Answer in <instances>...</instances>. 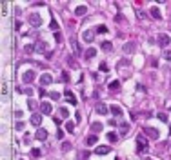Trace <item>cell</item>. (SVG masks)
<instances>
[{
    "instance_id": "cell-1",
    "label": "cell",
    "mask_w": 171,
    "mask_h": 160,
    "mask_svg": "<svg viewBox=\"0 0 171 160\" xmlns=\"http://www.w3.org/2000/svg\"><path fill=\"white\" fill-rule=\"evenodd\" d=\"M157 42H158V46H160V47H168L169 44H171V38H169V35H168V33H160L158 37H157Z\"/></svg>"
},
{
    "instance_id": "cell-2",
    "label": "cell",
    "mask_w": 171,
    "mask_h": 160,
    "mask_svg": "<svg viewBox=\"0 0 171 160\" xmlns=\"http://www.w3.org/2000/svg\"><path fill=\"white\" fill-rule=\"evenodd\" d=\"M27 22L31 24L33 27H38L40 24H42V17H40L38 13H31V15H29V17H27Z\"/></svg>"
},
{
    "instance_id": "cell-3",
    "label": "cell",
    "mask_w": 171,
    "mask_h": 160,
    "mask_svg": "<svg viewBox=\"0 0 171 160\" xmlns=\"http://www.w3.org/2000/svg\"><path fill=\"white\" fill-rule=\"evenodd\" d=\"M64 95H66L67 102L71 104V106H77V104H78V100H77V97H75V93L71 91V89H66V91H64Z\"/></svg>"
},
{
    "instance_id": "cell-4",
    "label": "cell",
    "mask_w": 171,
    "mask_h": 160,
    "mask_svg": "<svg viewBox=\"0 0 171 160\" xmlns=\"http://www.w3.org/2000/svg\"><path fill=\"white\" fill-rule=\"evenodd\" d=\"M35 80V71H24L22 73V82L24 84H31Z\"/></svg>"
},
{
    "instance_id": "cell-5",
    "label": "cell",
    "mask_w": 171,
    "mask_h": 160,
    "mask_svg": "<svg viewBox=\"0 0 171 160\" xmlns=\"http://www.w3.org/2000/svg\"><path fill=\"white\" fill-rule=\"evenodd\" d=\"M93 38H95V31H93V29H85V31L82 33V40H84V42H93Z\"/></svg>"
},
{
    "instance_id": "cell-6",
    "label": "cell",
    "mask_w": 171,
    "mask_h": 160,
    "mask_svg": "<svg viewBox=\"0 0 171 160\" xmlns=\"http://www.w3.org/2000/svg\"><path fill=\"white\" fill-rule=\"evenodd\" d=\"M144 133L148 135L149 138H158V137H160L158 129H155V127H144Z\"/></svg>"
},
{
    "instance_id": "cell-7",
    "label": "cell",
    "mask_w": 171,
    "mask_h": 160,
    "mask_svg": "<svg viewBox=\"0 0 171 160\" xmlns=\"http://www.w3.org/2000/svg\"><path fill=\"white\" fill-rule=\"evenodd\" d=\"M51 82H53V77L49 73H44L42 77H40V86H49Z\"/></svg>"
},
{
    "instance_id": "cell-8",
    "label": "cell",
    "mask_w": 171,
    "mask_h": 160,
    "mask_svg": "<svg viewBox=\"0 0 171 160\" xmlns=\"http://www.w3.org/2000/svg\"><path fill=\"white\" fill-rule=\"evenodd\" d=\"M109 111H111V115H115L117 118H120V117L124 115L122 107H120V106H115V104H113V106H109Z\"/></svg>"
},
{
    "instance_id": "cell-9",
    "label": "cell",
    "mask_w": 171,
    "mask_h": 160,
    "mask_svg": "<svg viewBox=\"0 0 171 160\" xmlns=\"http://www.w3.org/2000/svg\"><path fill=\"white\" fill-rule=\"evenodd\" d=\"M137 142H138V151H148V142H146V138L142 135H138Z\"/></svg>"
},
{
    "instance_id": "cell-10",
    "label": "cell",
    "mask_w": 171,
    "mask_h": 160,
    "mask_svg": "<svg viewBox=\"0 0 171 160\" xmlns=\"http://www.w3.org/2000/svg\"><path fill=\"white\" fill-rule=\"evenodd\" d=\"M135 47H137V44H135V42H126L122 49H124V53H126V55H129V53H133V51H135Z\"/></svg>"
},
{
    "instance_id": "cell-11",
    "label": "cell",
    "mask_w": 171,
    "mask_h": 160,
    "mask_svg": "<svg viewBox=\"0 0 171 160\" xmlns=\"http://www.w3.org/2000/svg\"><path fill=\"white\" fill-rule=\"evenodd\" d=\"M35 138H37V140H46V138H47V131H46L44 127L37 129V133H35Z\"/></svg>"
},
{
    "instance_id": "cell-12",
    "label": "cell",
    "mask_w": 171,
    "mask_h": 160,
    "mask_svg": "<svg viewBox=\"0 0 171 160\" xmlns=\"http://www.w3.org/2000/svg\"><path fill=\"white\" fill-rule=\"evenodd\" d=\"M40 109H42L44 115H51V111H53V107H51L49 102H42V104H40Z\"/></svg>"
},
{
    "instance_id": "cell-13",
    "label": "cell",
    "mask_w": 171,
    "mask_h": 160,
    "mask_svg": "<svg viewBox=\"0 0 171 160\" xmlns=\"http://www.w3.org/2000/svg\"><path fill=\"white\" fill-rule=\"evenodd\" d=\"M97 142H98V137H97V135H89V137L85 138V146H89V147L95 146Z\"/></svg>"
},
{
    "instance_id": "cell-14",
    "label": "cell",
    "mask_w": 171,
    "mask_h": 160,
    "mask_svg": "<svg viewBox=\"0 0 171 160\" xmlns=\"http://www.w3.org/2000/svg\"><path fill=\"white\" fill-rule=\"evenodd\" d=\"M109 151H111V147H109V146H98L97 149H95V153H97V155H108Z\"/></svg>"
},
{
    "instance_id": "cell-15",
    "label": "cell",
    "mask_w": 171,
    "mask_h": 160,
    "mask_svg": "<svg viewBox=\"0 0 171 160\" xmlns=\"http://www.w3.org/2000/svg\"><path fill=\"white\" fill-rule=\"evenodd\" d=\"M35 47H37V51H38V53H44V51L47 49V44L44 42V40H38V42H37V46H35Z\"/></svg>"
},
{
    "instance_id": "cell-16",
    "label": "cell",
    "mask_w": 171,
    "mask_h": 160,
    "mask_svg": "<svg viewBox=\"0 0 171 160\" xmlns=\"http://www.w3.org/2000/svg\"><path fill=\"white\" fill-rule=\"evenodd\" d=\"M95 55H97V49H95V47H88V49H85V53H84V57L88 58V60H91Z\"/></svg>"
},
{
    "instance_id": "cell-17",
    "label": "cell",
    "mask_w": 171,
    "mask_h": 160,
    "mask_svg": "<svg viewBox=\"0 0 171 160\" xmlns=\"http://www.w3.org/2000/svg\"><path fill=\"white\" fill-rule=\"evenodd\" d=\"M108 111H109V107L106 106V104H98L97 106V113L98 115H108Z\"/></svg>"
},
{
    "instance_id": "cell-18",
    "label": "cell",
    "mask_w": 171,
    "mask_h": 160,
    "mask_svg": "<svg viewBox=\"0 0 171 160\" xmlns=\"http://www.w3.org/2000/svg\"><path fill=\"white\" fill-rule=\"evenodd\" d=\"M29 122H31L33 126H40V122H42V118H40V115H31V118H29Z\"/></svg>"
},
{
    "instance_id": "cell-19",
    "label": "cell",
    "mask_w": 171,
    "mask_h": 160,
    "mask_svg": "<svg viewBox=\"0 0 171 160\" xmlns=\"http://www.w3.org/2000/svg\"><path fill=\"white\" fill-rule=\"evenodd\" d=\"M109 89H111V91H118L120 89V80H111V82H109Z\"/></svg>"
},
{
    "instance_id": "cell-20",
    "label": "cell",
    "mask_w": 171,
    "mask_h": 160,
    "mask_svg": "<svg viewBox=\"0 0 171 160\" xmlns=\"http://www.w3.org/2000/svg\"><path fill=\"white\" fill-rule=\"evenodd\" d=\"M85 13H88V9H85V6H78L77 9H75V15H77V17H84Z\"/></svg>"
},
{
    "instance_id": "cell-21",
    "label": "cell",
    "mask_w": 171,
    "mask_h": 160,
    "mask_svg": "<svg viewBox=\"0 0 171 160\" xmlns=\"http://www.w3.org/2000/svg\"><path fill=\"white\" fill-rule=\"evenodd\" d=\"M91 129H93V133H100V131L104 129V126H102L100 122H93V124H91Z\"/></svg>"
},
{
    "instance_id": "cell-22",
    "label": "cell",
    "mask_w": 171,
    "mask_h": 160,
    "mask_svg": "<svg viewBox=\"0 0 171 160\" xmlns=\"http://www.w3.org/2000/svg\"><path fill=\"white\" fill-rule=\"evenodd\" d=\"M100 47H102L104 51H111V49H113V44L109 42V40H106V42H102V44H100Z\"/></svg>"
},
{
    "instance_id": "cell-23",
    "label": "cell",
    "mask_w": 171,
    "mask_h": 160,
    "mask_svg": "<svg viewBox=\"0 0 171 160\" xmlns=\"http://www.w3.org/2000/svg\"><path fill=\"white\" fill-rule=\"evenodd\" d=\"M149 13H151V17H153V18H157V20H160V18H162V15H160L158 7H151V11H149Z\"/></svg>"
},
{
    "instance_id": "cell-24",
    "label": "cell",
    "mask_w": 171,
    "mask_h": 160,
    "mask_svg": "<svg viewBox=\"0 0 171 160\" xmlns=\"http://www.w3.org/2000/svg\"><path fill=\"white\" fill-rule=\"evenodd\" d=\"M108 140H109V142H111V144H115V142H117V140H118V135L117 133H108Z\"/></svg>"
},
{
    "instance_id": "cell-25",
    "label": "cell",
    "mask_w": 171,
    "mask_h": 160,
    "mask_svg": "<svg viewBox=\"0 0 171 160\" xmlns=\"http://www.w3.org/2000/svg\"><path fill=\"white\" fill-rule=\"evenodd\" d=\"M95 33H98V35H100V33H108V27H106L104 24H102V26H97V29H95Z\"/></svg>"
},
{
    "instance_id": "cell-26",
    "label": "cell",
    "mask_w": 171,
    "mask_h": 160,
    "mask_svg": "<svg viewBox=\"0 0 171 160\" xmlns=\"http://www.w3.org/2000/svg\"><path fill=\"white\" fill-rule=\"evenodd\" d=\"M66 131H67V133H73V131H75V122H67V124H66Z\"/></svg>"
},
{
    "instance_id": "cell-27",
    "label": "cell",
    "mask_w": 171,
    "mask_h": 160,
    "mask_svg": "<svg viewBox=\"0 0 171 160\" xmlns=\"http://www.w3.org/2000/svg\"><path fill=\"white\" fill-rule=\"evenodd\" d=\"M49 29H53V31L58 33V22H57V20H51V24H49Z\"/></svg>"
},
{
    "instance_id": "cell-28",
    "label": "cell",
    "mask_w": 171,
    "mask_h": 160,
    "mask_svg": "<svg viewBox=\"0 0 171 160\" xmlns=\"http://www.w3.org/2000/svg\"><path fill=\"white\" fill-rule=\"evenodd\" d=\"M33 49H37L33 44H26V46H24V51H26V53H33Z\"/></svg>"
},
{
    "instance_id": "cell-29",
    "label": "cell",
    "mask_w": 171,
    "mask_h": 160,
    "mask_svg": "<svg viewBox=\"0 0 171 160\" xmlns=\"http://www.w3.org/2000/svg\"><path fill=\"white\" fill-rule=\"evenodd\" d=\"M27 107L31 109V111H35V109H37V102H35V100H27Z\"/></svg>"
},
{
    "instance_id": "cell-30",
    "label": "cell",
    "mask_w": 171,
    "mask_h": 160,
    "mask_svg": "<svg viewBox=\"0 0 171 160\" xmlns=\"http://www.w3.org/2000/svg\"><path fill=\"white\" fill-rule=\"evenodd\" d=\"M60 117H62V118H67V117H69V111H67L66 107H62V109H60Z\"/></svg>"
},
{
    "instance_id": "cell-31",
    "label": "cell",
    "mask_w": 171,
    "mask_h": 160,
    "mask_svg": "<svg viewBox=\"0 0 171 160\" xmlns=\"http://www.w3.org/2000/svg\"><path fill=\"white\" fill-rule=\"evenodd\" d=\"M49 97H51L53 100H58V98H60V93H57V91H51V93H49Z\"/></svg>"
},
{
    "instance_id": "cell-32",
    "label": "cell",
    "mask_w": 171,
    "mask_h": 160,
    "mask_svg": "<svg viewBox=\"0 0 171 160\" xmlns=\"http://www.w3.org/2000/svg\"><path fill=\"white\" fill-rule=\"evenodd\" d=\"M6 95H7V84L4 82V84H2V97L6 98Z\"/></svg>"
},
{
    "instance_id": "cell-33",
    "label": "cell",
    "mask_w": 171,
    "mask_h": 160,
    "mask_svg": "<svg viewBox=\"0 0 171 160\" xmlns=\"http://www.w3.org/2000/svg\"><path fill=\"white\" fill-rule=\"evenodd\" d=\"M164 58L166 60H171V49H166V51H164Z\"/></svg>"
},
{
    "instance_id": "cell-34",
    "label": "cell",
    "mask_w": 171,
    "mask_h": 160,
    "mask_svg": "<svg viewBox=\"0 0 171 160\" xmlns=\"http://www.w3.org/2000/svg\"><path fill=\"white\" fill-rule=\"evenodd\" d=\"M158 118L162 120V122H168V115L166 113H158Z\"/></svg>"
},
{
    "instance_id": "cell-35",
    "label": "cell",
    "mask_w": 171,
    "mask_h": 160,
    "mask_svg": "<svg viewBox=\"0 0 171 160\" xmlns=\"http://www.w3.org/2000/svg\"><path fill=\"white\" fill-rule=\"evenodd\" d=\"M2 15H7V2H2Z\"/></svg>"
},
{
    "instance_id": "cell-36",
    "label": "cell",
    "mask_w": 171,
    "mask_h": 160,
    "mask_svg": "<svg viewBox=\"0 0 171 160\" xmlns=\"http://www.w3.org/2000/svg\"><path fill=\"white\" fill-rule=\"evenodd\" d=\"M31 155H33V157H40V149H37V147L31 149Z\"/></svg>"
},
{
    "instance_id": "cell-37",
    "label": "cell",
    "mask_w": 171,
    "mask_h": 160,
    "mask_svg": "<svg viewBox=\"0 0 171 160\" xmlns=\"http://www.w3.org/2000/svg\"><path fill=\"white\" fill-rule=\"evenodd\" d=\"M98 69H102V71L106 73V71H108V64H106V62H102V64H100V67Z\"/></svg>"
},
{
    "instance_id": "cell-38",
    "label": "cell",
    "mask_w": 171,
    "mask_h": 160,
    "mask_svg": "<svg viewBox=\"0 0 171 160\" xmlns=\"http://www.w3.org/2000/svg\"><path fill=\"white\" fill-rule=\"evenodd\" d=\"M24 129V124L22 122H17V131H22Z\"/></svg>"
},
{
    "instance_id": "cell-39",
    "label": "cell",
    "mask_w": 171,
    "mask_h": 160,
    "mask_svg": "<svg viewBox=\"0 0 171 160\" xmlns=\"http://www.w3.org/2000/svg\"><path fill=\"white\" fill-rule=\"evenodd\" d=\"M55 40L60 42V40H62V35H60V33H55Z\"/></svg>"
},
{
    "instance_id": "cell-40",
    "label": "cell",
    "mask_w": 171,
    "mask_h": 160,
    "mask_svg": "<svg viewBox=\"0 0 171 160\" xmlns=\"http://www.w3.org/2000/svg\"><path fill=\"white\" fill-rule=\"evenodd\" d=\"M26 95H27V97H31V95H33V89L27 87V89H26Z\"/></svg>"
},
{
    "instance_id": "cell-41",
    "label": "cell",
    "mask_w": 171,
    "mask_h": 160,
    "mask_svg": "<svg viewBox=\"0 0 171 160\" xmlns=\"http://www.w3.org/2000/svg\"><path fill=\"white\" fill-rule=\"evenodd\" d=\"M22 115H24L22 111H15V117H17V118H22Z\"/></svg>"
},
{
    "instance_id": "cell-42",
    "label": "cell",
    "mask_w": 171,
    "mask_h": 160,
    "mask_svg": "<svg viewBox=\"0 0 171 160\" xmlns=\"http://www.w3.org/2000/svg\"><path fill=\"white\" fill-rule=\"evenodd\" d=\"M146 160H153V158H146Z\"/></svg>"
}]
</instances>
